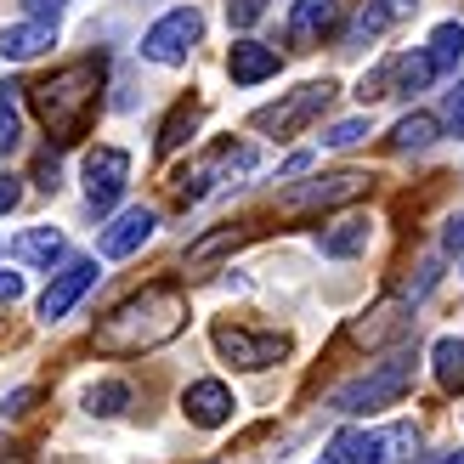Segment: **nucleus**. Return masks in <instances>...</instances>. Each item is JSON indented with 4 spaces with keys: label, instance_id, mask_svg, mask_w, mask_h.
Instances as JSON below:
<instances>
[{
    "label": "nucleus",
    "instance_id": "f257e3e1",
    "mask_svg": "<svg viewBox=\"0 0 464 464\" xmlns=\"http://www.w3.org/2000/svg\"><path fill=\"white\" fill-rule=\"evenodd\" d=\"M181 317H188V300H181V289L153 284V289H142V295L120 300V306L97 323V352H108V357L153 352L159 340H170V334L181 329Z\"/></svg>",
    "mask_w": 464,
    "mask_h": 464
},
{
    "label": "nucleus",
    "instance_id": "f03ea898",
    "mask_svg": "<svg viewBox=\"0 0 464 464\" xmlns=\"http://www.w3.org/2000/svg\"><path fill=\"white\" fill-rule=\"evenodd\" d=\"M97 91H102V57H80V63L57 68V74H45L40 85H29V102L57 142H74L85 113L97 108Z\"/></svg>",
    "mask_w": 464,
    "mask_h": 464
},
{
    "label": "nucleus",
    "instance_id": "7ed1b4c3",
    "mask_svg": "<svg viewBox=\"0 0 464 464\" xmlns=\"http://www.w3.org/2000/svg\"><path fill=\"white\" fill-rule=\"evenodd\" d=\"M408 385H413V352H397V357L374 362L362 380H345L334 391V408L340 413H385V408L402 402Z\"/></svg>",
    "mask_w": 464,
    "mask_h": 464
},
{
    "label": "nucleus",
    "instance_id": "20e7f679",
    "mask_svg": "<svg viewBox=\"0 0 464 464\" xmlns=\"http://www.w3.org/2000/svg\"><path fill=\"white\" fill-rule=\"evenodd\" d=\"M249 170H255V148H249V142H232V136H227V142H216L210 153H198L193 165L176 176V198H181V204H204L216 188H227L232 176H249Z\"/></svg>",
    "mask_w": 464,
    "mask_h": 464
},
{
    "label": "nucleus",
    "instance_id": "39448f33",
    "mask_svg": "<svg viewBox=\"0 0 464 464\" xmlns=\"http://www.w3.org/2000/svg\"><path fill=\"white\" fill-rule=\"evenodd\" d=\"M198 34H204V12L198 6H170L142 34V57L159 63V68H176V63H188V52L198 45Z\"/></svg>",
    "mask_w": 464,
    "mask_h": 464
},
{
    "label": "nucleus",
    "instance_id": "423d86ee",
    "mask_svg": "<svg viewBox=\"0 0 464 464\" xmlns=\"http://www.w3.org/2000/svg\"><path fill=\"white\" fill-rule=\"evenodd\" d=\"M210 345L221 352V362L244 368V374H261V368L289 357V334H249V329H238V323H216Z\"/></svg>",
    "mask_w": 464,
    "mask_h": 464
},
{
    "label": "nucleus",
    "instance_id": "0eeeda50",
    "mask_svg": "<svg viewBox=\"0 0 464 464\" xmlns=\"http://www.w3.org/2000/svg\"><path fill=\"white\" fill-rule=\"evenodd\" d=\"M334 102V85L329 80H312V85H300V91H289V97L284 102H272V108H255V130H272L277 136V142H284V136H295L300 125H306V120H317V113L323 108H329Z\"/></svg>",
    "mask_w": 464,
    "mask_h": 464
},
{
    "label": "nucleus",
    "instance_id": "6e6552de",
    "mask_svg": "<svg viewBox=\"0 0 464 464\" xmlns=\"http://www.w3.org/2000/svg\"><path fill=\"white\" fill-rule=\"evenodd\" d=\"M130 188V153L125 148H91L85 153V204L91 210H113Z\"/></svg>",
    "mask_w": 464,
    "mask_h": 464
},
{
    "label": "nucleus",
    "instance_id": "1a4fd4ad",
    "mask_svg": "<svg viewBox=\"0 0 464 464\" xmlns=\"http://www.w3.org/2000/svg\"><path fill=\"white\" fill-rule=\"evenodd\" d=\"M97 261H68L63 272H52V284H45V295H40V323H63L68 317V306L97 284Z\"/></svg>",
    "mask_w": 464,
    "mask_h": 464
},
{
    "label": "nucleus",
    "instance_id": "9d476101",
    "mask_svg": "<svg viewBox=\"0 0 464 464\" xmlns=\"http://www.w3.org/2000/svg\"><path fill=\"white\" fill-rule=\"evenodd\" d=\"M357 193H368V176H362V170H340V176H317V181H306V188L284 193V210H317V204H345V198H357Z\"/></svg>",
    "mask_w": 464,
    "mask_h": 464
},
{
    "label": "nucleus",
    "instance_id": "9b49d317",
    "mask_svg": "<svg viewBox=\"0 0 464 464\" xmlns=\"http://www.w3.org/2000/svg\"><path fill=\"white\" fill-rule=\"evenodd\" d=\"M181 408H188V420L198 430H221L232 420V408H238V397H232L221 380H193L188 391H181Z\"/></svg>",
    "mask_w": 464,
    "mask_h": 464
},
{
    "label": "nucleus",
    "instance_id": "f8f14e48",
    "mask_svg": "<svg viewBox=\"0 0 464 464\" xmlns=\"http://www.w3.org/2000/svg\"><path fill=\"white\" fill-rule=\"evenodd\" d=\"M153 227H159V216H153V210H142V204H136V210L113 216V221L102 227L97 249L108 255V261H125V255H136V249H142V244L153 238Z\"/></svg>",
    "mask_w": 464,
    "mask_h": 464
},
{
    "label": "nucleus",
    "instance_id": "ddd939ff",
    "mask_svg": "<svg viewBox=\"0 0 464 464\" xmlns=\"http://www.w3.org/2000/svg\"><path fill=\"white\" fill-rule=\"evenodd\" d=\"M227 74H232V85H261V80L277 74V52L261 40H232L227 45Z\"/></svg>",
    "mask_w": 464,
    "mask_h": 464
},
{
    "label": "nucleus",
    "instance_id": "4468645a",
    "mask_svg": "<svg viewBox=\"0 0 464 464\" xmlns=\"http://www.w3.org/2000/svg\"><path fill=\"white\" fill-rule=\"evenodd\" d=\"M368 238H374V221L368 216H340V221H329L317 232V249L329 255V261H352V255L368 249Z\"/></svg>",
    "mask_w": 464,
    "mask_h": 464
},
{
    "label": "nucleus",
    "instance_id": "2eb2a0df",
    "mask_svg": "<svg viewBox=\"0 0 464 464\" xmlns=\"http://www.w3.org/2000/svg\"><path fill=\"white\" fill-rule=\"evenodd\" d=\"M57 45V23H12V29H0V57L6 63H29L40 52H52Z\"/></svg>",
    "mask_w": 464,
    "mask_h": 464
},
{
    "label": "nucleus",
    "instance_id": "dca6fc26",
    "mask_svg": "<svg viewBox=\"0 0 464 464\" xmlns=\"http://www.w3.org/2000/svg\"><path fill=\"white\" fill-rule=\"evenodd\" d=\"M413 12H420V0H368V6L357 12V23H352V45L380 40L391 23H402V17H413Z\"/></svg>",
    "mask_w": 464,
    "mask_h": 464
},
{
    "label": "nucleus",
    "instance_id": "f3484780",
    "mask_svg": "<svg viewBox=\"0 0 464 464\" xmlns=\"http://www.w3.org/2000/svg\"><path fill=\"white\" fill-rule=\"evenodd\" d=\"M12 255L23 266H57L63 255H68V238L57 227H29V232H17L12 238Z\"/></svg>",
    "mask_w": 464,
    "mask_h": 464
},
{
    "label": "nucleus",
    "instance_id": "a211bd4d",
    "mask_svg": "<svg viewBox=\"0 0 464 464\" xmlns=\"http://www.w3.org/2000/svg\"><path fill=\"white\" fill-rule=\"evenodd\" d=\"M334 17H340V0H295L289 6V34L306 45V40H323L334 29Z\"/></svg>",
    "mask_w": 464,
    "mask_h": 464
},
{
    "label": "nucleus",
    "instance_id": "6ab92c4d",
    "mask_svg": "<svg viewBox=\"0 0 464 464\" xmlns=\"http://www.w3.org/2000/svg\"><path fill=\"white\" fill-rule=\"evenodd\" d=\"M430 368H436V385H442L448 397H459V391H464V340L442 334L430 345Z\"/></svg>",
    "mask_w": 464,
    "mask_h": 464
},
{
    "label": "nucleus",
    "instance_id": "aec40b11",
    "mask_svg": "<svg viewBox=\"0 0 464 464\" xmlns=\"http://www.w3.org/2000/svg\"><path fill=\"white\" fill-rule=\"evenodd\" d=\"M329 459L334 464H385V436H374V430H340Z\"/></svg>",
    "mask_w": 464,
    "mask_h": 464
},
{
    "label": "nucleus",
    "instance_id": "412c9836",
    "mask_svg": "<svg viewBox=\"0 0 464 464\" xmlns=\"http://www.w3.org/2000/svg\"><path fill=\"white\" fill-rule=\"evenodd\" d=\"M436 130H442V120H430V113H402L397 125H391V148L402 153H425L436 142Z\"/></svg>",
    "mask_w": 464,
    "mask_h": 464
},
{
    "label": "nucleus",
    "instance_id": "4be33fe9",
    "mask_svg": "<svg viewBox=\"0 0 464 464\" xmlns=\"http://www.w3.org/2000/svg\"><path fill=\"white\" fill-rule=\"evenodd\" d=\"M402 312H408L402 300H385V306H374L362 323H352V340H357V345H374V340H385L391 329H408V317H402Z\"/></svg>",
    "mask_w": 464,
    "mask_h": 464
},
{
    "label": "nucleus",
    "instance_id": "5701e85b",
    "mask_svg": "<svg viewBox=\"0 0 464 464\" xmlns=\"http://www.w3.org/2000/svg\"><path fill=\"white\" fill-rule=\"evenodd\" d=\"M125 402H130V385L125 380L85 385V413H91V420H113V413H125Z\"/></svg>",
    "mask_w": 464,
    "mask_h": 464
},
{
    "label": "nucleus",
    "instance_id": "b1692460",
    "mask_svg": "<svg viewBox=\"0 0 464 464\" xmlns=\"http://www.w3.org/2000/svg\"><path fill=\"white\" fill-rule=\"evenodd\" d=\"M198 113H204V102H198V97H193V102H176V108H170V120L159 125V153H176L181 142H188L193 125H198Z\"/></svg>",
    "mask_w": 464,
    "mask_h": 464
},
{
    "label": "nucleus",
    "instance_id": "393cba45",
    "mask_svg": "<svg viewBox=\"0 0 464 464\" xmlns=\"http://www.w3.org/2000/svg\"><path fill=\"white\" fill-rule=\"evenodd\" d=\"M425 57H430V68H459L464 63V23H436Z\"/></svg>",
    "mask_w": 464,
    "mask_h": 464
},
{
    "label": "nucleus",
    "instance_id": "a878e982",
    "mask_svg": "<svg viewBox=\"0 0 464 464\" xmlns=\"http://www.w3.org/2000/svg\"><path fill=\"white\" fill-rule=\"evenodd\" d=\"M430 74H436L430 57H425V52H408V57L391 63V91H408V97H413V91L430 85Z\"/></svg>",
    "mask_w": 464,
    "mask_h": 464
},
{
    "label": "nucleus",
    "instance_id": "bb28decb",
    "mask_svg": "<svg viewBox=\"0 0 464 464\" xmlns=\"http://www.w3.org/2000/svg\"><path fill=\"white\" fill-rule=\"evenodd\" d=\"M23 136V113H17V85H0V159L17 148Z\"/></svg>",
    "mask_w": 464,
    "mask_h": 464
},
{
    "label": "nucleus",
    "instance_id": "cd10ccee",
    "mask_svg": "<svg viewBox=\"0 0 464 464\" xmlns=\"http://www.w3.org/2000/svg\"><path fill=\"white\" fill-rule=\"evenodd\" d=\"M232 244H244V227H221V232H210V238H198V244L188 249V266L216 261V255H221V249H232Z\"/></svg>",
    "mask_w": 464,
    "mask_h": 464
},
{
    "label": "nucleus",
    "instance_id": "c85d7f7f",
    "mask_svg": "<svg viewBox=\"0 0 464 464\" xmlns=\"http://www.w3.org/2000/svg\"><path fill=\"white\" fill-rule=\"evenodd\" d=\"M266 17V0H227V23L232 29H249V23Z\"/></svg>",
    "mask_w": 464,
    "mask_h": 464
},
{
    "label": "nucleus",
    "instance_id": "c756f323",
    "mask_svg": "<svg viewBox=\"0 0 464 464\" xmlns=\"http://www.w3.org/2000/svg\"><path fill=\"white\" fill-rule=\"evenodd\" d=\"M362 136H368V120H340V125H329L323 142H329V148H357Z\"/></svg>",
    "mask_w": 464,
    "mask_h": 464
},
{
    "label": "nucleus",
    "instance_id": "7c9ffc66",
    "mask_svg": "<svg viewBox=\"0 0 464 464\" xmlns=\"http://www.w3.org/2000/svg\"><path fill=\"white\" fill-rule=\"evenodd\" d=\"M357 97H362V102H380V97H391V63H385V68H374V74H362Z\"/></svg>",
    "mask_w": 464,
    "mask_h": 464
},
{
    "label": "nucleus",
    "instance_id": "2f4dec72",
    "mask_svg": "<svg viewBox=\"0 0 464 464\" xmlns=\"http://www.w3.org/2000/svg\"><path fill=\"white\" fill-rule=\"evenodd\" d=\"M442 130L464 136V85H459V91H448V102H442Z\"/></svg>",
    "mask_w": 464,
    "mask_h": 464
},
{
    "label": "nucleus",
    "instance_id": "473e14b6",
    "mask_svg": "<svg viewBox=\"0 0 464 464\" xmlns=\"http://www.w3.org/2000/svg\"><path fill=\"white\" fill-rule=\"evenodd\" d=\"M442 249L453 255V261H459V272H464V216H453V221H448V232H442Z\"/></svg>",
    "mask_w": 464,
    "mask_h": 464
},
{
    "label": "nucleus",
    "instance_id": "72a5a7b5",
    "mask_svg": "<svg viewBox=\"0 0 464 464\" xmlns=\"http://www.w3.org/2000/svg\"><path fill=\"white\" fill-rule=\"evenodd\" d=\"M57 176H63V165H57V159H52V153H40V165H34V181H40V188H45V193H57V188H63V181H57Z\"/></svg>",
    "mask_w": 464,
    "mask_h": 464
},
{
    "label": "nucleus",
    "instance_id": "f704fd0d",
    "mask_svg": "<svg viewBox=\"0 0 464 464\" xmlns=\"http://www.w3.org/2000/svg\"><path fill=\"white\" fill-rule=\"evenodd\" d=\"M68 6V0H23V12H29V23H57V12Z\"/></svg>",
    "mask_w": 464,
    "mask_h": 464
},
{
    "label": "nucleus",
    "instance_id": "c9c22d12",
    "mask_svg": "<svg viewBox=\"0 0 464 464\" xmlns=\"http://www.w3.org/2000/svg\"><path fill=\"white\" fill-rule=\"evenodd\" d=\"M29 402H34V391H29V385H17L12 397H0V413H6V420H17V413L29 408Z\"/></svg>",
    "mask_w": 464,
    "mask_h": 464
},
{
    "label": "nucleus",
    "instance_id": "e433bc0d",
    "mask_svg": "<svg viewBox=\"0 0 464 464\" xmlns=\"http://www.w3.org/2000/svg\"><path fill=\"white\" fill-rule=\"evenodd\" d=\"M17 198H23L17 176H0V216H12V210H17Z\"/></svg>",
    "mask_w": 464,
    "mask_h": 464
},
{
    "label": "nucleus",
    "instance_id": "4c0bfd02",
    "mask_svg": "<svg viewBox=\"0 0 464 464\" xmlns=\"http://www.w3.org/2000/svg\"><path fill=\"white\" fill-rule=\"evenodd\" d=\"M23 300V272H0V306Z\"/></svg>",
    "mask_w": 464,
    "mask_h": 464
},
{
    "label": "nucleus",
    "instance_id": "58836bf2",
    "mask_svg": "<svg viewBox=\"0 0 464 464\" xmlns=\"http://www.w3.org/2000/svg\"><path fill=\"white\" fill-rule=\"evenodd\" d=\"M306 165H312V153H295V159H284V176H306Z\"/></svg>",
    "mask_w": 464,
    "mask_h": 464
},
{
    "label": "nucleus",
    "instance_id": "ea45409f",
    "mask_svg": "<svg viewBox=\"0 0 464 464\" xmlns=\"http://www.w3.org/2000/svg\"><path fill=\"white\" fill-rule=\"evenodd\" d=\"M448 464H464V453H448Z\"/></svg>",
    "mask_w": 464,
    "mask_h": 464
},
{
    "label": "nucleus",
    "instance_id": "a19ab883",
    "mask_svg": "<svg viewBox=\"0 0 464 464\" xmlns=\"http://www.w3.org/2000/svg\"><path fill=\"white\" fill-rule=\"evenodd\" d=\"M317 464H334V459H317Z\"/></svg>",
    "mask_w": 464,
    "mask_h": 464
}]
</instances>
